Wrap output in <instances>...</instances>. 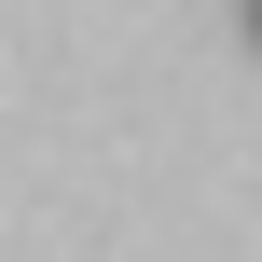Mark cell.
<instances>
[{
  "mask_svg": "<svg viewBox=\"0 0 262 262\" xmlns=\"http://www.w3.org/2000/svg\"><path fill=\"white\" fill-rule=\"evenodd\" d=\"M249 41H262V0H249Z\"/></svg>",
  "mask_w": 262,
  "mask_h": 262,
  "instance_id": "1",
  "label": "cell"
}]
</instances>
